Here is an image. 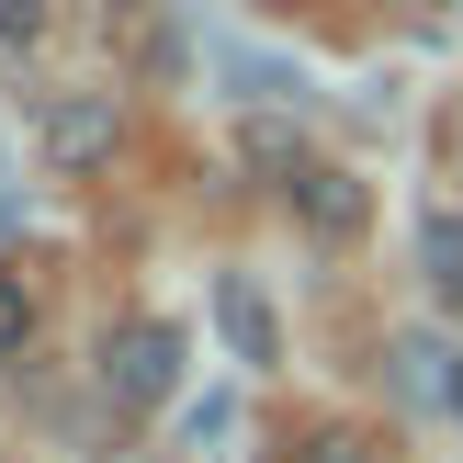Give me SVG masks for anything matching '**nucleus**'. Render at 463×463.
Returning a JSON list of instances; mask_svg holds the SVG:
<instances>
[{"instance_id": "obj_6", "label": "nucleus", "mask_w": 463, "mask_h": 463, "mask_svg": "<svg viewBox=\"0 0 463 463\" xmlns=\"http://www.w3.org/2000/svg\"><path fill=\"white\" fill-rule=\"evenodd\" d=\"M226 328H238V351H249V362H271V306H260L249 283H226Z\"/></svg>"}, {"instance_id": "obj_9", "label": "nucleus", "mask_w": 463, "mask_h": 463, "mask_svg": "<svg viewBox=\"0 0 463 463\" xmlns=\"http://www.w3.org/2000/svg\"><path fill=\"white\" fill-rule=\"evenodd\" d=\"M317 463H362V441H317Z\"/></svg>"}, {"instance_id": "obj_8", "label": "nucleus", "mask_w": 463, "mask_h": 463, "mask_svg": "<svg viewBox=\"0 0 463 463\" xmlns=\"http://www.w3.org/2000/svg\"><path fill=\"white\" fill-rule=\"evenodd\" d=\"M441 396H452V419H463V362H441Z\"/></svg>"}, {"instance_id": "obj_3", "label": "nucleus", "mask_w": 463, "mask_h": 463, "mask_svg": "<svg viewBox=\"0 0 463 463\" xmlns=\"http://www.w3.org/2000/svg\"><path fill=\"white\" fill-rule=\"evenodd\" d=\"M113 136H125V113H113L102 90H68V102L45 113V158H57V170H102Z\"/></svg>"}, {"instance_id": "obj_1", "label": "nucleus", "mask_w": 463, "mask_h": 463, "mask_svg": "<svg viewBox=\"0 0 463 463\" xmlns=\"http://www.w3.org/2000/svg\"><path fill=\"white\" fill-rule=\"evenodd\" d=\"M102 384H113V407H170V396H181V328H170V317H136V328H113Z\"/></svg>"}, {"instance_id": "obj_4", "label": "nucleus", "mask_w": 463, "mask_h": 463, "mask_svg": "<svg viewBox=\"0 0 463 463\" xmlns=\"http://www.w3.org/2000/svg\"><path fill=\"white\" fill-rule=\"evenodd\" d=\"M419 283L441 306H463V203H430L419 215Z\"/></svg>"}, {"instance_id": "obj_7", "label": "nucleus", "mask_w": 463, "mask_h": 463, "mask_svg": "<svg viewBox=\"0 0 463 463\" xmlns=\"http://www.w3.org/2000/svg\"><path fill=\"white\" fill-rule=\"evenodd\" d=\"M45 34V0H0V45H34Z\"/></svg>"}, {"instance_id": "obj_5", "label": "nucleus", "mask_w": 463, "mask_h": 463, "mask_svg": "<svg viewBox=\"0 0 463 463\" xmlns=\"http://www.w3.org/2000/svg\"><path fill=\"white\" fill-rule=\"evenodd\" d=\"M23 351H34V283L0 260V362H23Z\"/></svg>"}, {"instance_id": "obj_2", "label": "nucleus", "mask_w": 463, "mask_h": 463, "mask_svg": "<svg viewBox=\"0 0 463 463\" xmlns=\"http://www.w3.org/2000/svg\"><path fill=\"white\" fill-rule=\"evenodd\" d=\"M283 193H294V215H306V238H339V249H351V238H362V215H373V193H362L351 170H328V158H306Z\"/></svg>"}, {"instance_id": "obj_10", "label": "nucleus", "mask_w": 463, "mask_h": 463, "mask_svg": "<svg viewBox=\"0 0 463 463\" xmlns=\"http://www.w3.org/2000/svg\"><path fill=\"white\" fill-rule=\"evenodd\" d=\"M452 12H463V0H452Z\"/></svg>"}]
</instances>
